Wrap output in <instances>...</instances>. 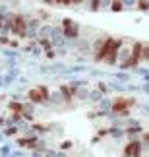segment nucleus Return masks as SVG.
<instances>
[{"instance_id":"1","label":"nucleus","mask_w":149,"mask_h":157,"mask_svg":"<svg viewBox=\"0 0 149 157\" xmlns=\"http://www.w3.org/2000/svg\"><path fill=\"white\" fill-rule=\"evenodd\" d=\"M141 151H143L141 140H132L124 147V157H141Z\"/></svg>"},{"instance_id":"2","label":"nucleus","mask_w":149,"mask_h":157,"mask_svg":"<svg viewBox=\"0 0 149 157\" xmlns=\"http://www.w3.org/2000/svg\"><path fill=\"white\" fill-rule=\"evenodd\" d=\"M106 134H110V138H114V140H120V138L126 136V128H120V126H110V128L106 130Z\"/></svg>"},{"instance_id":"3","label":"nucleus","mask_w":149,"mask_h":157,"mask_svg":"<svg viewBox=\"0 0 149 157\" xmlns=\"http://www.w3.org/2000/svg\"><path fill=\"white\" fill-rule=\"evenodd\" d=\"M112 76H114V80L116 82H122V83H128L130 82V74H128V72H116V74H112Z\"/></svg>"},{"instance_id":"4","label":"nucleus","mask_w":149,"mask_h":157,"mask_svg":"<svg viewBox=\"0 0 149 157\" xmlns=\"http://www.w3.org/2000/svg\"><path fill=\"white\" fill-rule=\"evenodd\" d=\"M109 89H114V91L122 93V91H126V86H124L122 82H110L109 83Z\"/></svg>"},{"instance_id":"5","label":"nucleus","mask_w":149,"mask_h":157,"mask_svg":"<svg viewBox=\"0 0 149 157\" xmlns=\"http://www.w3.org/2000/svg\"><path fill=\"white\" fill-rule=\"evenodd\" d=\"M85 70H87L85 66H72V68L64 70V74H81V72H85Z\"/></svg>"},{"instance_id":"6","label":"nucleus","mask_w":149,"mask_h":157,"mask_svg":"<svg viewBox=\"0 0 149 157\" xmlns=\"http://www.w3.org/2000/svg\"><path fill=\"white\" fill-rule=\"evenodd\" d=\"M103 97H105V95H103V93H101V91H99V89H97V91H89V99H91V101H93V103H99V101H101V99H103Z\"/></svg>"},{"instance_id":"7","label":"nucleus","mask_w":149,"mask_h":157,"mask_svg":"<svg viewBox=\"0 0 149 157\" xmlns=\"http://www.w3.org/2000/svg\"><path fill=\"white\" fill-rule=\"evenodd\" d=\"M10 155H12V146L10 144H4L0 147V157H10Z\"/></svg>"},{"instance_id":"8","label":"nucleus","mask_w":149,"mask_h":157,"mask_svg":"<svg viewBox=\"0 0 149 157\" xmlns=\"http://www.w3.org/2000/svg\"><path fill=\"white\" fill-rule=\"evenodd\" d=\"M50 33H52V27H49V25H45V27L39 29V37H41V39H47Z\"/></svg>"},{"instance_id":"9","label":"nucleus","mask_w":149,"mask_h":157,"mask_svg":"<svg viewBox=\"0 0 149 157\" xmlns=\"http://www.w3.org/2000/svg\"><path fill=\"white\" fill-rule=\"evenodd\" d=\"M110 10H112V12H122V10H124V4H122V0H112V4H110Z\"/></svg>"},{"instance_id":"10","label":"nucleus","mask_w":149,"mask_h":157,"mask_svg":"<svg viewBox=\"0 0 149 157\" xmlns=\"http://www.w3.org/2000/svg\"><path fill=\"white\" fill-rule=\"evenodd\" d=\"M136 8H140L141 12H149V0H138V6Z\"/></svg>"},{"instance_id":"11","label":"nucleus","mask_w":149,"mask_h":157,"mask_svg":"<svg viewBox=\"0 0 149 157\" xmlns=\"http://www.w3.org/2000/svg\"><path fill=\"white\" fill-rule=\"evenodd\" d=\"M141 60L149 62V45L147 43H143V49H141Z\"/></svg>"},{"instance_id":"12","label":"nucleus","mask_w":149,"mask_h":157,"mask_svg":"<svg viewBox=\"0 0 149 157\" xmlns=\"http://www.w3.org/2000/svg\"><path fill=\"white\" fill-rule=\"evenodd\" d=\"M50 101H52V103H60V101H62V93L60 91L50 93Z\"/></svg>"},{"instance_id":"13","label":"nucleus","mask_w":149,"mask_h":157,"mask_svg":"<svg viewBox=\"0 0 149 157\" xmlns=\"http://www.w3.org/2000/svg\"><path fill=\"white\" fill-rule=\"evenodd\" d=\"M141 146H143V149H147V147H149V132L141 134Z\"/></svg>"},{"instance_id":"14","label":"nucleus","mask_w":149,"mask_h":157,"mask_svg":"<svg viewBox=\"0 0 149 157\" xmlns=\"http://www.w3.org/2000/svg\"><path fill=\"white\" fill-rule=\"evenodd\" d=\"M124 8H136L138 6V0H122Z\"/></svg>"},{"instance_id":"15","label":"nucleus","mask_w":149,"mask_h":157,"mask_svg":"<svg viewBox=\"0 0 149 157\" xmlns=\"http://www.w3.org/2000/svg\"><path fill=\"white\" fill-rule=\"evenodd\" d=\"M4 56H6V58H12V60H16L17 56H20V54H17L16 51H4Z\"/></svg>"},{"instance_id":"16","label":"nucleus","mask_w":149,"mask_h":157,"mask_svg":"<svg viewBox=\"0 0 149 157\" xmlns=\"http://www.w3.org/2000/svg\"><path fill=\"white\" fill-rule=\"evenodd\" d=\"M110 4H112V0H101V8L103 10H110Z\"/></svg>"},{"instance_id":"17","label":"nucleus","mask_w":149,"mask_h":157,"mask_svg":"<svg viewBox=\"0 0 149 157\" xmlns=\"http://www.w3.org/2000/svg\"><path fill=\"white\" fill-rule=\"evenodd\" d=\"M99 91H101V93L105 95L106 91H109V86H106V83H103V82H101V83H99Z\"/></svg>"},{"instance_id":"18","label":"nucleus","mask_w":149,"mask_h":157,"mask_svg":"<svg viewBox=\"0 0 149 157\" xmlns=\"http://www.w3.org/2000/svg\"><path fill=\"white\" fill-rule=\"evenodd\" d=\"M141 91H145L149 95V82H143V86H141Z\"/></svg>"},{"instance_id":"19","label":"nucleus","mask_w":149,"mask_h":157,"mask_svg":"<svg viewBox=\"0 0 149 157\" xmlns=\"http://www.w3.org/2000/svg\"><path fill=\"white\" fill-rule=\"evenodd\" d=\"M141 111H143L145 114H149V105H143V107H141Z\"/></svg>"},{"instance_id":"20","label":"nucleus","mask_w":149,"mask_h":157,"mask_svg":"<svg viewBox=\"0 0 149 157\" xmlns=\"http://www.w3.org/2000/svg\"><path fill=\"white\" fill-rule=\"evenodd\" d=\"M31 157H45V155H43V153H39V151H33Z\"/></svg>"},{"instance_id":"21","label":"nucleus","mask_w":149,"mask_h":157,"mask_svg":"<svg viewBox=\"0 0 149 157\" xmlns=\"http://www.w3.org/2000/svg\"><path fill=\"white\" fill-rule=\"evenodd\" d=\"M0 87H4V76H0Z\"/></svg>"},{"instance_id":"22","label":"nucleus","mask_w":149,"mask_h":157,"mask_svg":"<svg viewBox=\"0 0 149 157\" xmlns=\"http://www.w3.org/2000/svg\"><path fill=\"white\" fill-rule=\"evenodd\" d=\"M143 82H149V72H147V74L143 76Z\"/></svg>"},{"instance_id":"23","label":"nucleus","mask_w":149,"mask_h":157,"mask_svg":"<svg viewBox=\"0 0 149 157\" xmlns=\"http://www.w3.org/2000/svg\"><path fill=\"white\" fill-rule=\"evenodd\" d=\"M56 157H66L64 153H60V151H56Z\"/></svg>"}]
</instances>
